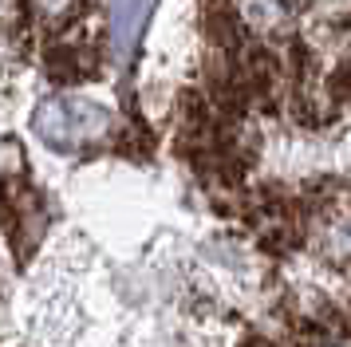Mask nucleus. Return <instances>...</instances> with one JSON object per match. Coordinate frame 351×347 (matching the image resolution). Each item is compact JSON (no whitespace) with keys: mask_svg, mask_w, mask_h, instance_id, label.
<instances>
[{"mask_svg":"<svg viewBox=\"0 0 351 347\" xmlns=\"http://www.w3.org/2000/svg\"><path fill=\"white\" fill-rule=\"evenodd\" d=\"M44 229H48V205L36 182L24 170L0 174V233L16 265H28L36 256Z\"/></svg>","mask_w":351,"mask_h":347,"instance_id":"nucleus-1","label":"nucleus"},{"mask_svg":"<svg viewBox=\"0 0 351 347\" xmlns=\"http://www.w3.org/2000/svg\"><path fill=\"white\" fill-rule=\"evenodd\" d=\"M99 63V47L91 40V32L80 24V16H71L64 28H56L44 40V71H48L51 83H83V79L95 75Z\"/></svg>","mask_w":351,"mask_h":347,"instance_id":"nucleus-2","label":"nucleus"}]
</instances>
